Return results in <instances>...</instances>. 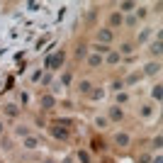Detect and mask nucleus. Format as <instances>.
Listing matches in <instances>:
<instances>
[{
	"label": "nucleus",
	"instance_id": "nucleus-1",
	"mask_svg": "<svg viewBox=\"0 0 163 163\" xmlns=\"http://www.w3.org/2000/svg\"><path fill=\"white\" fill-rule=\"evenodd\" d=\"M117 144H119V146H127V144H129V136H127V134H117Z\"/></svg>",
	"mask_w": 163,
	"mask_h": 163
},
{
	"label": "nucleus",
	"instance_id": "nucleus-2",
	"mask_svg": "<svg viewBox=\"0 0 163 163\" xmlns=\"http://www.w3.org/2000/svg\"><path fill=\"white\" fill-rule=\"evenodd\" d=\"M61 61H63V54L54 56V59H49V66H61Z\"/></svg>",
	"mask_w": 163,
	"mask_h": 163
},
{
	"label": "nucleus",
	"instance_id": "nucleus-3",
	"mask_svg": "<svg viewBox=\"0 0 163 163\" xmlns=\"http://www.w3.org/2000/svg\"><path fill=\"white\" fill-rule=\"evenodd\" d=\"M146 73H158V63H149L146 66Z\"/></svg>",
	"mask_w": 163,
	"mask_h": 163
},
{
	"label": "nucleus",
	"instance_id": "nucleus-4",
	"mask_svg": "<svg viewBox=\"0 0 163 163\" xmlns=\"http://www.w3.org/2000/svg\"><path fill=\"white\" fill-rule=\"evenodd\" d=\"M42 105H44L46 110H49V107H54V98H44V100H42Z\"/></svg>",
	"mask_w": 163,
	"mask_h": 163
},
{
	"label": "nucleus",
	"instance_id": "nucleus-5",
	"mask_svg": "<svg viewBox=\"0 0 163 163\" xmlns=\"http://www.w3.org/2000/svg\"><path fill=\"white\" fill-rule=\"evenodd\" d=\"M37 146H39L37 139H27V149H37Z\"/></svg>",
	"mask_w": 163,
	"mask_h": 163
},
{
	"label": "nucleus",
	"instance_id": "nucleus-6",
	"mask_svg": "<svg viewBox=\"0 0 163 163\" xmlns=\"http://www.w3.org/2000/svg\"><path fill=\"white\" fill-rule=\"evenodd\" d=\"M110 115H112V119H119V117H122V112H119V110H115V107H112V110H110Z\"/></svg>",
	"mask_w": 163,
	"mask_h": 163
},
{
	"label": "nucleus",
	"instance_id": "nucleus-7",
	"mask_svg": "<svg viewBox=\"0 0 163 163\" xmlns=\"http://www.w3.org/2000/svg\"><path fill=\"white\" fill-rule=\"evenodd\" d=\"M88 61H90V66H100V59H98V56H90Z\"/></svg>",
	"mask_w": 163,
	"mask_h": 163
},
{
	"label": "nucleus",
	"instance_id": "nucleus-8",
	"mask_svg": "<svg viewBox=\"0 0 163 163\" xmlns=\"http://www.w3.org/2000/svg\"><path fill=\"white\" fill-rule=\"evenodd\" d=\"M51 131H54V136H61V139H63V136H66V131H61V129H56V127H54Z\"/></svg>",
	"mask_w": 163,
	"mask_h": 163
},
{
	"label": "nucleus",
	"instance_id": "nucleus-9",
	"mask_svg": "<svg viewBox=\"0 0 163 163\" xmlns=\"http://www.w3.org/2000/svg\"><path fill=\"white\" fill-rule=\"evenodd\" d=\"M80 90H83V93H88V90H90V83H88V80H85V83H80Z\"/></svg>",
	"mask_w": 163,
	"mask_h": 163
},
{
	"label": "nucleus",
	"instance_id": "nucleus-10",
	"mask_svg": "<svg viewBox=\"0 0 163 163\" xmlns=\"http://www.w3.org/2000/svg\"><path fill=\"white\" fill-rule=\"evenodd\" d=\"M17 134H22V136H27V134H29V129H27V127H20V129H17Z\"/></svg>",
	"mask_w": 163,
	"mask_h": 163
}]
</instances>
